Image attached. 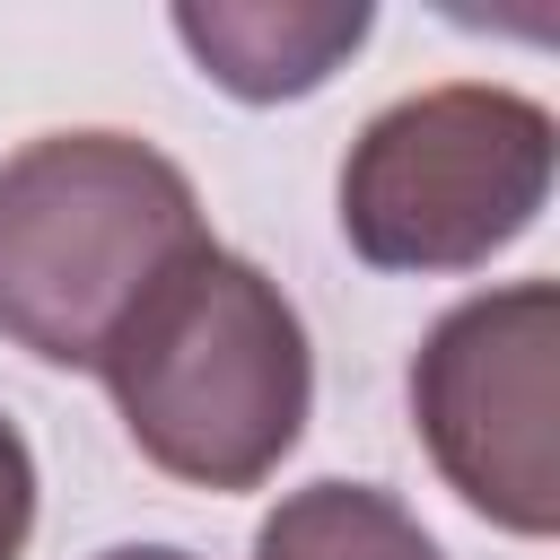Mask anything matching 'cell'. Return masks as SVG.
Segmentation results:
<instances>
[{
    "label": "cell",
    "mask_w": 560,
    "mask_h": 560,
    "mask_svg": "<svg viewBox=\"0 0 560 560\" xmlns=\"http://www.w3.org/2000/svg\"><path fill=\"white\" fill-rule=\"evenodd\" d=\"M131 446L192 490H262L315 411V350L280 280L219 236L192 245L96 350Z\"/></svg>",
    "instance_id": "1"
},
{
    "label": "cell",
    "mask_w": 560,
    "mask_h": 560,
    "mask_svg": "<svg viewBox=\"0 0 560 560\" xmlns=\"http://www.w3.org/2000/svg\"><path fill=\"white\" fill-rule=\"evenodd\" d=\"M210 245L192 175L131 131H44L0 158V341L96 368L122 315Z\"/></svg>",
    "instance_id": "2"
},
{
    "label": "cell",
    "mask_w": 560,
    "mask_h": 560,
    "mask_svg": "<svg viewBox=\"0 0 560 560\" xmlns=\"http://www.w3.org/2000/svg\"><path fill=\"white\" fill-rule=\"evenodd\" d=\"M560 166L542 96L499 79H446L359 122L341 158V236L368 271H481L508 254Z\"/></svg>",
    "instance_id": "3"
},
{
    "label": "cell",
    "mask_w": 560,
    "mask_h": 560,
    "mask_svg": "<svg viewBox=\"0 0 560 560\" xmlns=\"http://www.w3.org/2000/svg\"><path fill=\"white\" fill-rule=\"evenodd\" d=\"M560 289L508 280L429 324L411 350V429L438 481L499 534H560Z\"/></svg>",
    "instance_id": "4"
},
{
    "label": "cell",
    "mask_w": 560,
    "mask_h": 560,
    "mask_svg": "<svg viewBox=\"0 0 560 560\" xmlns=\"http://www.w3.org/2000/svg\"><path fill=\"white\" fill-rule=\"evenodd\" d=\"M175 44L201 61V79H219L245 105H280V96H315L376 26L368 0H184Z\"/></svg>",
    "instance_id": "5"
},
{
    "label": "cell",
    "mask_w": 560,
    "mask_h": 560,
    "mask_svg": "<svg viewBox=\"0 0 560 560\" xmlns=\"http://www.w3.org/2000/svg\"><path fill=\"white\" fill-rule=\"evenodd\" d=\"M254 560H446V551L394 490L306 481L254 525Z\"/></svg>",
    "instance_id": "6"
},
{
    "label": "cell",
    "mask_w": 560,
    "mask_h": 560,
    "mask_svg": "<svg viewBox=\"0 0 560 560\" xmlns=\"http://www.w3.org/2000/svg\"><path fill=\"white\" fill-rule=\"evenodd\" d=\"M26 534H35V455L0 411V560H26Z\"/></svg>",
    "instance_id": "7"
},
{
    "label": "cell",
    "mask_w": 560,
    "mask_h": 560,
    "mask_svg": "<svg viewBox=\"0 0 560 560\" xmlns=\"http://www.w3.org/2000/svg\"><path fill=\"white\" fill-rule=\"evenodd\" d=\"M96 560H192L184 542H114V551H96Z\"/></svg>",
    "instance_id": "8"
}]
</instances>
